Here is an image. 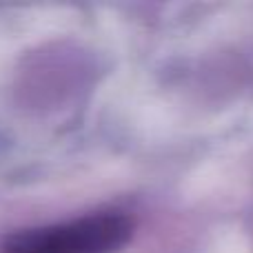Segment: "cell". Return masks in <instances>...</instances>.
Masks as SVG:
<instances>
[{"label": "cell", "mask_w": 253, "mask_h": 253, "mask_svg": "<svg viewBox=\"0 0 253 253\" xmlns=\"http://www.w3.org/2000/svg\"><path fill=\"white\" fill-rule=\"evenodd\" d=\"M125 211L100 209L53 224L20 229L7 236L0 253H120L133 238Z\"/></svg>", "instance_id": "cell-1"}]
</instances>
